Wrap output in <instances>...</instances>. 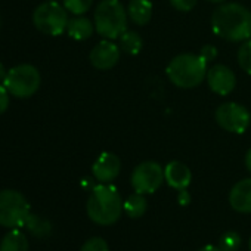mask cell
Listing matches in <instances>:
<instances>
[{
  "mask_svg": "<svg viewBox=\"0 0 251 251\" xmlns=\"http://www.w3.org/2000/svg\"><path fill=\"white\" fill-rule=\"evenodd\" d=\"M177 202H179L180 205H188V204L191 202V195H189V192H188L186 189H182V191H179V195H177Z\"/></svg>",
  "mask_w": 251,
  "mask_h": 251,
  "instance_id": "83f0119b",
  "label": "cell"
},
{
  "mask_svg": "<svg viewBox=\"0 0 251 251\" xmlns=\"http://www.w3.org/2000/svg\"><path fill=\"white\" fill-rule=\"evenodd\" d=\"M214 118L223 130L236 133V135L245 133L250 123H251L250 111L244 105L236 103V102L222 103L216 109Z\"/></svg>",
  "mask_w": 251,
  "mask_h": 251,
  "instance_id": "ba28073f",
  "label": "cell"
},
{
  "mask_svg": "<svg viewBox=\"0 0 251 251\" xmlns=\"http://www.w3.org/2000/svg\"><path fill=\"white\" fill-rule=\"evenodd\" d=\"M152 3L150 0H130L127 5V15L136 25H147L152 18Z\"/></svg>",
  "mask_w": 251,
  "mask_h": 251,
  "instance_id": "9a60e30c",
  "label": "cell"
},
{
  "mask_svg": "<svg viewBox=\"0 0 251 251\" xmlns=\"http://www.w3.org/2000/svg\"><path fill=\"white\" fill-rule=\"evenodd\" d=\"M200 55H201L207 62H210V61H213V59L217 56V49H216V46H213V45H205V46L201 48Z\"/></svg>",
  "mask_w": 251,
  "mask_h": 251,
  "instance_id": "4316f807",
  "label": "cell"
},
{
  "mask_svg": "<svg viewBox=\"0 0 251 251\" xmlns=\"http://www.w3.org/2000/svg\"><path fill=\"white\" fill-rule=\"evenodd\" d=\"M80 251H109V250H108V244L103 238L95 236V238L87 239L83 244V247L80 248Z\"/></svg>",
  "mask_w": 251,
  "mask_h": 251,
  "instance_id": "cb8c5ba5",
  "label": "cell"
},
{
  "mask_svg": "<svg viewBox=\"0 0 251 251\" xmlns=\"http://www.w3.org/2000/svg\"><path fill=\"white\" fill-rule=\"evenodd\" d=\"M164 169L155 161H144L132 173V186L139 194H152L164 182Z\"/></svg>",
  "mask_w": 251,
  "mask_h": 251,
  "instance_id": "9c48e42d",
  "label": "cell"
},
{
  "mask_svg": "<svg viewBox=\"0 0 251 251\" xmlns=\"http://www.w3.org/2000/svg\"><path fill=\"white\" fill-rule=\"evenodd\" d=\"M121 161L112 152H102L92 166V173L99 183H111L120 173Z\"/></svg>",
  "mask_w": 251,
  "mask_h": 251,
  "instance_id": "7c38bea8",
  "label": "cell"
},
{
  "mask_svg": "<svg viewBox=\"0 0 251 251\" xmlns=\"http://www.w3.org/2000/svg\"><path fill=\"white\" fill-rule=\"evenodd\" d=\"M205 78H207L208 87L220 96L229 95L235 89V84H236L235 73L223 64H216L211 68H208Z\"/></svg>",
  "mask_w": 251,
  "mask_h": 251,
  "instance_id": "30bf717a",
  "label": "cell"
},
{
  "mask_svg": "<svg viewBox=\"0 0 251 251\" xmlns=\"http://www.w3.org/2000/svg\"><path fill=\"white\" fill-rule=\"evenodd\" d=\"M248 247H250V251H251V238H250V242H248Z\"/></svg>",
  "mask_w": 251,
  "mask_h": 251,
  "instance_id": "d6a6232c",
  "label": "cell"
},
{
  "mask_svg": "<svg viewBox=\"0 0 251 251\" xmlns=\"http://www.w3.org/2000/svg\"><path fill=\"white\" fill-rule=\"evenodd\" d=\"M238 64L239 67L251 75V39L242 42L238 49Z\"/></svg>",
  "mask_w": 251,
  "mask_h": 251,
  "instance_id": "44dd1931",
  "label": "cell"
},
{
  "mask_svg": "<svg viewBox=\"0 0 251 251\" xmlns=\"http://www.w3.org/2000/svg\"><path fill=\"white\" fill-rule=\"evenodd\" d=\"M30 202L15 189L0 191V226L17 229L24 226L30 216Z\"/></svg>",
  "mask_w": 251,
  "mask_h": 251,
  "instance_id": "8992f818",
  "label": "cell"
},
{
  "mask_svg": "<svg viewBox=\"0 0 251 251\" xmlns=\"http://www.w3.org/2000/svg\"><path fill=\"white\" fill-rule=\"evenodd\" d=\"M120 46L115 45L112 40L103 39L102 42H99L90 52L89 59L90 64L98 68V70H109L112 68L118 59H120Z\"/></svg>",
  "mask_w": 251,
  "mask_h": 251,
  "instance_id": "8fae6325",
  "label": "cell"
},
{
  "mask_svg": "<svg viewBox=\"0 0 251 251\" xmlns=\"http://www.w3.org/2000/svg\"><path fill=\"white\" fill-rule=\"evenodd\" d=\"M95 30L108 40L118 39L127 30L129 15L120 0H102L95 9Z\"/></svg>",
  "mask_w": 251,
  "mask_h": 251,
  "instance_id": "277c9868",
  "label": "cell"
},
{
  "mask_svg": "<svg viewBox=\"0 0 251 251\" xmlns=\"http://www.w3.org/2000/svg\"><path fill=\"white\" fill-rule=\"evenodd\" d=\"M147 207H148V202H147L144 194H139V192L129 195L123 202V210L132 219H138V217L144 216V213L147 211Z\"/></svg>",
  "mask_w": 251,
  "mask_h": 251,
  "instance_id": "d6986e66",
  "label": "cell"
},
{
  "mask_svg": "<svg viewBox=\"0 0 251 251\" xmlns=\"http://www.w3.org/2000/svg\"><path fill=\"white\" fill-rule=\"evenodd\" d=\"M245 166H247L248 172L251 173V148L248 150V152H247V155H245Z\"/></svg>",
  "mask_w": 251,
  "mask_h": 251,
  "instance_id": "f1b7e54d",
  "label": "cell"
},
{
  "mask_svg": "<svg viewBox=\"0 0 251 251\" xmlns=\"http://www.w3.org/2000/svg\"><path fill=\"white\" fill-rule=\"evenodd\" d=\"M93 30H95V24H92V21L83 15H75L74 18L68 21V25H67L68 36L77 42H83L92 37Z\"/></svg>",
  "mask_w": 251,
  "mask_h": 251,
  "instance_id": "2e32d148",
  "label": "cell"
},
{
  "mask_svg": "<svg viewBox=\"0 0 251 251\" xmlns=\"http://www.w3.org/2000/svg\"><path fill=\"white\" fill-rule=\"evenodd\" d=\"M120 49L121 52L127 53V55H138L144 46V42H142V37L139 33L136 31H130V30H126L120 37Z\"/></svg>",
  "mask_w": 251,
  "mask_h": 251,
  "instance_id": "ac0fdd59",
  "label": "cell"
},
{
  "mask_svg": "<svg viewBox=\"0 0 251 251\" xmlns=\"http://www.w3.org/2000/svg\"><path fill=\"white\" fill-rule=\"evenodd\" d=\"M208 2H211V3H223L225 0H208Z\"/></svg>",
  "mask_w": 251,
  "mask_h": 251,
  "instance_id": "1f68e13d",
  "label": "cell"
},
{
  "mask_svg": "<svg viewBox=\"0 0 251 251\" xmlns=\"http://www.w3.org/2000/svg\"><path fill=\"white\" fill-rule=\"evenodd\" d=\"M198 251H222L219 247H214V245H205L202 248H200Z\"/></svg>",
  "mask_w": 251,
  "mask_h": 251,
  "instance_id": "4dcf8cb0",
  "label": "cell"
},
{
  "mask_svg": "<svg viewBox=\"0 0 251 251\" xmlns=\"http://www.w3.org/2000/svg\"><path fill=\"white\" fill-rule=\"evenodd\" d=\"M6 74H8V71L5 70V65L0 62V81L3 83V80H5V77H6Z\"/></svg>",
  "mask_w": 251,
  "mask_h": 251,
  "instance_id": "f546056e",
  "label": "cell"
},
{
  "mask_svg": "<svg viewBox=\"0 0 251 251\" xmlns=\"http://www.w3.org/2000/svg\"><path fill=\"white\" fill-rule=\"evenodd\" d=\"M164 179L169 186H172L173 189L182 191L191 185L192 173L186 164L180 161H170L164 167Z\"/></svg>",
  "mask_w": 251,
  "mask_h": 251,
  "instance_id": "4fadbf2b",
  "label": "cell"
},
{
  "mask_svg": "<svg viewBox=\"0 0 251 251\" xmlns=\"http://www.w3.org/2000/svg\"><path fill=\"white\" fill-rule=\"evenodd\" d=\"M241 245V238L236 232H225L219 239V248L222 251H236Z\"/></svg>",
  "mask_w": 251,
  "mask_h": 251,
  "instance_id": "7402d4cb",
  "label": "cell"
},
{
  "mask_svg": "<svg viewBox=\"0 0 251 251\" xmlns=\"http://www.w3.org/2000/svg\"><path fill=\"white\" fill-rule=\"evenodd\" d=\"M213 33L227 42L251 39V12L239 3H220L211 15Z\"/></svg>",
  "mask_w": 251,
  "mask_h": 251,
  "instance_id": "6da1fadb",
  "label": "cell"
},
{
  "mask_svg": "<svg viewBox=\"0 0 251 251\" xmlns=\"http://www.w3.org/2000/svg\"><path fill=\"white\" fill-rule=\"evenodd\" d=\"M9 95L11 93L8 89L3 84H0V114H3L9 106Z\"/></svg>",
  "mask_w": 251,
  "mask_h": 251,
  "instance_id": "484cf974",
  "label": "cell"
},
{
  "mask_svg": "<svg viewBox=\"0 0 251 251\" xmlns=\"http://www.w3.org/2000/svg\"><path fill=\"white\" fill-rule=\"evenodd\" d=\"M197 2L198 0H170L172 6L180 12H189L191 9H194Z\"/></svg>",
  "mask_w": 251,
  "mask_h": 251,
  "instance_id": "d4e9b609",
  "label": "cell"
},
{
  "mask_svg": "<svg viewBox=\"0 0 251 251\" xmlns=\"http://www.w3.org/2000/svg\"><path fill=\"white\" fill-rule=\"evenodd\" d=\"M24 226H27L34 235H39V236L48 235V233L50 232V225H49V222H48V220H43V219H40L39 216L31 214V213H30V216L27 217Z\"/></svg>",
  "mask_w": 251,
  "mask_h": 251,
  "instance_id": "ffe728a7",
  "label": "cell"
},
{
  "mask_svg": "<svg viewBox=\"0 0 251 251\" xmlns=\"http://www.w3.org/2000/svg\"><path fill=\"white\" fill-rule=\"evenodd\" d=\"M67 9L61 6L58 2H45L33 14V23L36 28L48 36H61L68 25Z\"/></svg>",
  "mask_w": 251,
  "mask_h": 251,
  "instance_id": "52a82bcc",
  "label": "cell"
},
{
  "mask_svg": "<svg viewBox=\"0 0 251 251\" xmlns=\"http://www.w3.org/2000/svg\"><path fill=\"white\" fill-rule=\"evenodd\" d=\"M87 216L92 222L108 226L115 223L123 211V200L118 189L109 183H100L92 188L86 204Z\"/></svg>",
  "mask_w": 251,
  "mask_h": 251,
  "instance_id": "7a4b0ae2",
  "label": "cell"
},
{
  "mask_svg": "<svg viewBox=\"0 0 251 251\" xmlns=\"http://www.w3.org/2000/svg\"><path fill=\"white\" fill-rule=\"evenodd\" d=\"M207 61L198 53H182L175 56L166 68L169 80L180 89H192L207 77Z\"/></svg>",
  "mask_w": 251,
  "mask_h": 251,
  "instance_id": "3957f363",
  "label": "cell"
},
{
  "mask_svg": "<svg viewBox=\"0 0 251 251\" xmlns=\"http://www.w3.org/2000/svg\"><path fill=\"white\" fill-rule=\"evenodd\" d=\"M229 202L235 211L251 213V177L242 179L233 185L229 192Z\"/></svg>",
  "mask_w": 251,
  "mask_h": 251,
  "instance_id": "5bb4252c",
  "label": "cell"
},
{
  "mask_svg": "<svg viewBox=\"0 0 251 251\" xmlns=\"http://www.w3.org/2000/svg\"><path fill=\"white\" fill-rule=\"evenodd\" d=\"M40 73L31 64H21L11 68L3 80V86L8 89L11 96L27 99L31 98L40 87Z\"/></svg>",
  "mask_w": 251,
  "mask_h": 251,
  "instance_id": "5b68a950",
  "label": "cell"
},
{
  "mask_svg": "<svg viewBox=\"0 0 251 251\" xmlns=\"http://www.w3.org/2000/svg\"><path fill=\"white\" fill-rule=\"evenodd\" d=\"M28 238L20 229H12L8 232L0 242V251H28Z\"/></svg>",
  "mask_w": 251,
  "mask_h": 251,
  "instance_id": "e0dca14e",
  "label": "cell"
},
{
  "mask_svg": "<svg viewBox=\"0 0 251 251\" xmlns=\"http://www.w3.org/2000/svg\"><path fill=\"white\" fill-rule=\"evenodd\" d=\"M93 0H64V8L73 15H84L92 8Z\"/></svg>",
  "mask_w": 251,
  "mask_h": 251,
  "instance_id": "603a6c76",
  "label": "cell"
}]
</instances>
